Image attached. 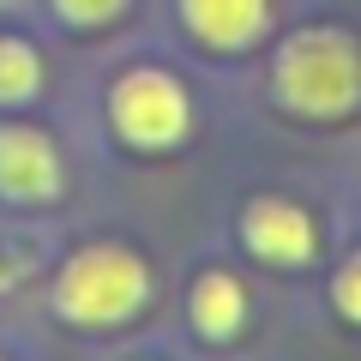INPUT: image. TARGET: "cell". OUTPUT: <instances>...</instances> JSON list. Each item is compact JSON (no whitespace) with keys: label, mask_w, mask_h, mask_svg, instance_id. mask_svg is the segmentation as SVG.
I'll return each mask as SVG.
<instances>
[{"label":"cell","mask_w":361,"mask_h":361,"mask_svg":"<svg viewBox=\"0 0 361 361\" xmlns=\"http://www.w3.org/2000/svg\"><path fill=\"white\" fill-rule=\"evenodd\" d=\"M277 97L313 121L349 115L361 103V49L343 30H301L277 54Z\"/></svg>","instance_id":"1"},{"label":"cell","mask_w":361,"mask_h":361,"mask_svg":"<svg viewBox=\"0 0 361 361\" xmlns=\"http://www.w3.org/2000/svg\"><path fill=\"white\" fill-rule=\"evenodd\" d=\"M145 289H151L145 259L103 241V247H85V253L66 259L61 283H54V307L73 325H115L145 301Z\"/></svg>","instance_id":"2"},{"label":"cell","mask_w":361,"mask_h":361,"mask_svg":"<svg viewBox=\"0 0 361 361\" xmlns=\"http://www.w3.org/2000/svg\"><path fill=\"white\" fill-rule=\"evenodd\" d=\"M115 127L139 151H169L187 133V90L157 66H139L115 85Z\"/></svg>","instance_id":"3"},{"label":"cell","mask_w":361,"mask_h":361,"mask_svg":"<svg viewBox=\"0 0 361 361\" xmlns=\"http://www.w3.org/2000/svg\"><path fill=\"white\" fill-rule=\"evenodd\" d=\"M0 193L42 205V199L61 193V157L42 133L30 127H0Z\"/></svg>","instance_id":"4"},{"label":"cell","mask_w":361,"mask_h":361,"mask_svg":"<svg viewBox=\"0 0 361 361\" xmlns=\"http://www.w3.org/2000/svg\"><path fill=\"white\" fill-rule=\"evenodd\" d=\"M241 235L271 265H307L313 259V217L301 205H289V199H259V205H247Z\"/></svg>","instance_id":"5"},{"label":"cell","mask_w":361,"mask_h":361,"mask_svg":"<svg viewBox=\"0 0 361 361\" xmlns=\"http://www.w3.org/2000/svg\"><path fill=\"white\" fill-rule=\"evenodd\" d=\"M187 30L211 49H247L265 37L271 25V0H180Z\"/></svg>","instance_id":"6"},{"label":"cell","mask_w":361,"mask_h":361,"mask_svg":"<svg viewBox=\"0 0 361 361\" xmlns=\"http://www.w3.org/2000/svg\"><path fill=\"white\" fill-rule=\"evenodd\" d=\"M241 319H247V295H241V283H235L229 271H205L193 283V325L205 337H235L241 331Z\"/></svg>","instance_id":"7"},{"label":"cell","mask_w":361,"mask_h":361,"mask_svg":"<svg viewBox=\"0 0 361 361\" xmlns=\"http://www.w3.org/2000/svg\"><path fill=\"white\" fill-rule=\"evenodd\" d=\"M42 85V61L30 42L18 37H0V103H30Z\"/></svg>","instance_id":"8"},{"label":"cell","mask_w":361,"mask_h":361,"mask_svg":"<svg viewBox=\"0 0 361 361\" xmlns=\"http://www.w3.org/2000/svg\"><path fill=\"white\" fill-rule=\"evenodd\" d=\"M331 295H337V313H343V319H355V325H361V253L349 259L343 271H337V283H331Z\"/></svg>","instance_id":"9"},{"label":"cell","mask_w":361,"mask_h":361,"mask_svg":"<svg viewBox=\"0 0 361 361\" xmlns=\"http://www.w3.org/2000/svg\"><path fill=\"white\" fill-rule=\"evenodd\" d=\"M54 6H61L73 25H103V18H115L127 0H54Z\"/></svg>","instance_id":"10"}]
</instances>
